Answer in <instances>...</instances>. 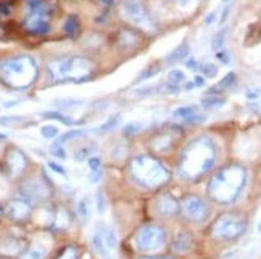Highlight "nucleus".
Instances as JSON below:
<instances>
[{
    "label": "nucleus",
    "instance_id": "32",
    "mask_svg": "<svg viewBox=\"0 0 261 259\" xmlns=\"http://www.w3.org/2000/svg\"><path fill=\"white\" fill-rule=\"evenodd\" d=\"M77 256H79L77 248L72 245H69V246H66V248L63 250V253L58 256V259H77Z\"/></svg>",
    "mask_w": 261,
    "mask_h": 259
},
{
    "label": "nucleus",
    "instance_id": "22",
    "mask_svg": "<svg viewBox=\"0 0 261 259\" xmlns=\"http://www.w3.org/2000/svg\"><path fill=\"white\" fill-rule=\"evenodd\" d=\"M173 146V139L170 134H162V136H159L152 141V148L157 151V152H165L168 151L170 148Z\"/></svg>",
    "mask_w": 261,
    "mask_h": 259
},
{
    "label": "nucleus",
    "instance_id": "6",
    "mask_svg": "<svg viewBox=\"0 0 261 259\" xmlns=\"http://www.w3.org/2000/svg\"><path fill=\"white\" fill-rule=\"evenodd\" d=\"M53 7L48 0H28V15L24 18V29L34 36H43L50 31Z\"/></svg>",
    "mask_w": 261,
    "mask_h": 259
},
{
    "label": "nucleus",
    "instance_id": "40",
    "mask_svg": "<svg viewBox=\"0 0 261 259\" xmlns=\"http://www.w3.org/2000/svg\"><path fill=\"white\" fill-rule=\"evenodd\" d=\"M10 13H11V7L5 2H0V19L10 16Z\"/></svg>",
    "mask_w": 261,
    "mask_h": 259
},
{
    "label": "nucleus",
    "instance_id": "29",
    "mask_svg": "<svg viewBox=\"0 0 261 259\" xmlns=\"http://www.w3.org/2000/svg\"><path fill=\"white\" fill-rule=\"evenodd\" d=\"M87 134V131L85 130H71V131H67V133H64L63 136H60V139L56 141V142H60V144H66L67 141H71V139H75V138H84Z\"/></svg>",
    "mask_w": 261,
    "mask_h": 259
},
{
    "label": "nucleus",
    "instance_id": "33",
    "mask_svg": "<svg viewBox=\"0 0 261 259\" xmlns=\"http://www.w3.org/2000/svg\"><path fill=\"white\" fill-rule=\"evenodd\" d=\"M226 34H228V29H221L217 36H215V40H213V48L215 50H220L223 45H224V37Z\"/></svg>",
    "mask_w": 261,
    "mask_h": 259
},
{
    "label": "nucleus",
    "instance_id": "26",
    "mask_svg": "<svg viewBox=\"0 0 261 259\" xmlns=\"http://www.w3.org/2000/svg\"><path fill=\"white\" fill-rule=\"evenodd\" d=\"M188 51H189V47L186 43H183V45H179V47L168 56L167 58V61L170 63V64H173V63H178V61H181V60H185L186 56H188Z\"/></svg>",
    "mask_w": 261,
    "mask_h": 259
},
{
    "label": "nucleus",
    "instance_id": "48",
    "mask_svg": "<svg viewBox=\"0 0 261 259\" xmlns=\"http://www.w3.org/2000/svg\"><path fill=\"white\" fill-rule=\"evenodd\" d=\"M223 2H229V0H223Z\"/></svg>",
    "mask_w": 261,
    "mask_h": 259
},
{
    "label": "nucleus",
    "instance_id": "10",
    "mask_svg": "<svg viewBox=\"0 0 261 259\" xmlns=\"http://www.w3.org/2000/svg\"><path fill=\"white\" fill-rule=\"evenodd\" d=\"M179 208L183 211V215L186 219L192 221V222H202L208 218V207L200 197L196 195H188L181 200Z\"/></svg>",
    "mask_w": 261,
    "mask_h": 259
},
{
    "label": "nucleus",
    "instance_id": "46",
    "mask_svg": "<svg viewBox=\"0 0 261 259\" xmlns=\"http://www.w3.org/2000/svg\"><path fill=\"white\" fill-rule=\"evenodd\" d=\"M258 232H261V221H259V224H258Z\"/></svg>",
    "mask_w": 261,
    "mask_h": 259
},
{
    "label": "nucleus",
    "instance_id": "11",
    "mask_svg": "<svg viewBox=\"0 0 261 259\" xmlns=\"http://www.w3.org/2000/svg\"><path fill=\"white\" fill-rule=\"evenodd\" d=\"M21 194L28 202H42L48 198L50 190L45 186V183L39 181V179H32V181H28L21 186Z\"/></svg>",
    "mask_w": 261,
    "mask_h": 259
},
{
    "label": "nucleus",
    "instance_id": "37",
    "mask_svg": "<svg viewBox=\"0 0 261 259\" xmlns=\"http://www.w3.org/2000/svg\"><path fill=\"white\" fill-rule=\"evenodd\" d=\"M92 151H93V148H84V149H81V151H77L75 152V160H85V159H90V155H92Z\"/></svg>",
    "mask_w": 261,
    "mask_h": 259
},
{
    "label": "nucleus",
    "instance_id": "47",
    "mask_svg": "<svg viewBox=\"0 0 261 259\" xmlns=\"http://www.w3.org/2000/svg\"><path fill=\"white\" fill-rule=\"evenodd\" d=\"M106 259H114V257H109V256H108V257H106Z\"/></svg>",
    "mask_w": 261,
    "mask_h": 259
},
{
    "label": "nucleus",
    "instance_id": "34",
    "mask_svg": "<svg viewBox=\"0 0 261 259\" xmlns=\"http://www.w3.org/2000/svg\"><path fill=\"white\" fill-rule=\"evenodd\" d=\"M117 122H119V116H114V117H111L106 123H103V125L99 127V133H106V131H109V130H112L116 125H117Z\"/></svg>",
    "mask_w": 261,
    "mask_h": 259
},
{
    "label": "nucleus",
    "instance_id": "8",
    "mask_svg": "<svg viewBox=\"0 0 261 259\" xmlns=\"http://www.w3.org/2000/svg\"><path fill=\"white\" fill-rule=\"evenodd\" d=\"M165 243V231L154 224L143 226L135 235V246L136 250L143 253H155Z\"/></svg>",
    "mask_w": 261,
    "mask_h": 259
},
{
    "label": "nucleus",
    "instance_id": "17",
    "mask_svg": "<svg viewBox=\"0 0 261 259\" xmlns=\"http://www.w3.org/2000/svg\"><path fill=\"white\" fill-rule=\"evenodd\" d=\"M191 246H192V237L188 232L178 234L175 237V240H173V243H172V248L176 253H186Z\"/></svg>",
    "mask_w": 261,
    "mask_h": 259
},
{
    "label": "nucleus",
    "instance_id": "2",
    "mask_svg": "<svg viewBox=\"0 0 261 259\" xmlns=\"http://www.w3.org/2000/svg\"><path fill=\"white\" fill-rule=\"evenodd\" d=\"M247 183V170L241 165H229L218 170L208 183V195L220 205H229L237 200Z\"/></svg>",
    "mask_w": 261,
    "mask_h": 259
},
{
    "label": "nucleus",
    "instance_id": "38",
    "mask_svg": "<svg viewBox=\"0 0 261 259\" xmlns=\"http://www.w3.org/2000/svg\"><path fill=\"white\" fill-rule=\"evenodd\" d=\"M45 117H47V119H58L63 123H66V125H71V123H74L71 119H66V116H61V114H58V112H47Z\"/></svg>",
    "mask_w": 261,
    "mask_h": 259
},
{
    "label": "nucleus",
    "instance_id": "31",
    "mask_svg": "<svg viewBox=\"0 0 261 259\" xmlns=\"http://www.w3.org/2000/svg\"><path fill=\"white\" fill-rule=\"evenodd\" d=\"M40 133H42V136H43V138L51 139V138H56V136H58V133H60V131H58V128L53 127V125H45V127H42Z\"/></svg>",
    "mask_w": 261,
    "mask_h": 259
},
{
    "label": "nucleus",
    "instance_id": "36",
    "mask_svg": "<svg viewBox=\"0 0 261 259\" xmlns=\"http://www.w3.org/2000/svg\"><path fill=\"white\" fill-rule=\"evenodd\" d=\"M50 151H51V154L55 155V157H58V159H66V151H64V148H63V144H60V142H55L51 148H50Z\"/></svg>",
    "mask_w": 261,
    "mask_h": 259
},
{
    "label": "nucleus",
    "instance_id": "20",
    "mask_svg": "<svg viewBox=\"0 0 261 259\" xmlns=\"http://www.w3.org/2000/svg\"><path fill=\"white\" fill-rule=\"evenodd\" d=\"M71 222V218H69V213H67L64 208H58L53 216V227L56 231H64L67 229V226H69Z\"/></svg>",
    "mask_w": 261,
    "mask_h": 259
},
{
    "label": "nucleus",
    "instance_id": "25",
    "mask_svg": "<svg viewBox=\"0 0 261 259\" xmlns=\"http://www.w3.org/2000/svg\"><path fill=\"white\" fill-rule=\"evenodd\" d=\"M224 106V99L218 96H208L202 99V107L207 110H217Z\"/></svg>",
    "mask_w": 261,
    "mask_h": 259
},
{
    "label": "nucleus",
    "instance_id": "43",
    "mask_svg": "<svg viewBox=\"0 0 261 259\" xmlns=\"http://www.w3.org/2000/svg\"><path fill=\"white\" fill-rule=\"evenodd\" d=\"M192 83H194V88L202 87L203 83H205V78H203V77H194V80H192Z\"/></svg>",
    "mask_w": 261,
    "mask_h": 259
},
{
    "label": "nucleus",
    "instance_id": "12",
    "mask_svg": "<svg viewBox=\"0 0 261 259\" xmlns=\"http://www.w3.org/2000/svg\"><path fill=\"white\" fill-rule=\"evenodd\" d=\"M5 162H7V168H8V173L11 178H18L19 175H22V171H24L28 166L26 155L18 148H11L7 151Z\"/></svg>",
    "mask_w": 261,
    "mask_h": 259
},
{
    "label": "nucleus",
    "instance_id": "3",
    "mask_svg": "<svg viewBox=\"0 0 261 259\" xmlns=\"http://www.w3.org/2000/svg\"><path fill=\"white\" fill-rule=\"evenodd\" d=\"M37 63L32 56L19 54L0 63V80L13 90H24L36 82Z\"/></svg>",
    "mask_w": 261,
    "mask_h": 259
},
{
    "label": "nucleus",
    "instance_id": "9",
    "mask_svg": "<svg viewBox=\"0 0 261 259\" xmlns=\"http://www.w3.org/2000/svg\"><path fill=\"white\" fill-rule=\"evenodd\" d=\"M122 15L136 27L149 32L155 31V21L141 0H125L122 4Z\"/></svg>",
    "mask_w": 261,
    "mask_h": 259
},
{
    "label": "nucleus",
    "instance_id": "5",
    "mask_svg": "<svg viewBox=\"0 0 261 259\" xmlns=\"http://www.w3.org/2000/svg\"><path fill=\"white\" fill-rule=\"evenodd\" d=\"M48 72L55 82H82L93 74V63L84 56H63L50 61Z\"/></svg>",
    "mask_w": 261,
    "mask_h": 259
},
{
    "label": "nucleus",
    "instance_id": "15",
    "mask_svg": "<svg viewBox=\"0 0 261 259\" xmlns=\"http://www.w3.org/2000/svg\"><path fill=\"white\" fill-rule=\"evenodd\" d=\"M155 207H157L159 215H162V216H175L176 213L181 210L179 204L170 194H162L161 197H159Z\"/></svg>",
    "mask_w": 261,
    "mask_h": 259
},
{
    "label": "nucleus",
    "instance_id": "13",
    "mask_svg": "<svg viewBox=\"0 0 261 259\" xmlns=\"http://www.w3.org/2000/svg\"><path fill=\"white\" fill-rule=\"evenodd\" d=\"M5 215L11 221H26L31 216V204L24 198H13L5 205Z\"/></svg>",
    "mask_w": 261,
    "mask_h": 259
},
{
    "label": "nucleus",
    "instance_id": "41",
    "mask_svg": "<svg viewBox=\"0 0 261 259\" xmlns=\"http://www.w3.org/2000/svg\"><path fill=\"white\" fill-rule=\"evenodd\" d=\"M50 168H51V170H53V171H56V173H60V175H63V176L66 175V171H64V168H63L61 165H56V163H53V162H51V163H50Z\"/></svg>",
    "mask_w": 261,
    "mask_h": 259
},
{
    "label": "nucleus",
    "instance_id": "21",
    "mask_svg": "<svg viewBox=\"0 0 261 259\" xmlns=\"http://www.w3.org/2000/svg\"><path fill=\"white\" fill-rule=\"evenodd\" d=\"M101 227V232H103V237H105V242H106V246L109 253L112 250H116V245H117V237H116V232L112 231L109 226H106V224H99Z\"/></svg>",
    "mask_w": 261,
    "mask_h": 259
},
{
    "label": "nucleus",
    "instance_id": "39",
    "mask_svg": "<svg viewBox=\"0 0 261 259\" xmlns=\"http://www.w3.org/2000/svg\"><path fill=\"white\" fill-rule=\"evenodd\" d=\"M138 130H140V123H128V125L123 128V134L130 136V134H135Z\"/></svg>",
    "mask_w": 261,
    "mask_h": 259
},
{
    "label": "nucleus",
    "instance_id": "16",
    "mask_svg": "<svg viewBox=\"0 0 261 259\" xmlns=\"http://www.w3.org/2000/svg\"><path fill=\"white\" fill-rule=\"evenodd\" d=\"M92 245L95 251L101 256V257H108L109 256V250L106 246V242H105V237H103V232H101V227L99 224L95 227L93 231V235H92Z\"/></svg>",
    "mask_w": 261,
    "mask_h": 259
},
{
    "label": "nucleus",
    "instance_id": "4",
    "mask_svg": "<svg viewBox=\"0 0 261 259\" xmlns=\"http://www.w3.org/2000/svg\"><path fill=\"white\" fill-rule=\"evenodd\" d=\"M130 175L136 181V184H140L146 189L162 187L170 181L168 168L162 162H159L157 159L149 155H140L132 159Z\"/></svg>",
    "mask_w": 261,
    "mask_h": 259
},
{
    "label": "nucleus",
    "instance_id": "27",
    "mask_svg": "<svg viewBox=\"0 0 261 259\" xmlns=\"http://www.w3.org/2000/svg\"><path fill=\"white\" fill-rule=\"evenodd\" d=\"M197 114V107L196 106H183V107H178L173 110V117L175 119H189L192 116Z\"/></svg>",
    "mask_w": 261,
    "mask_h": 259
},
{
    "label": "nucleus",
    "instance_id": "44",
    "mask_svg": "<svg viewBox=\"0 0 261 259\" xmlns=\"http://www.w3.org/2000/svg\"><path fill=\"white\" fill-rule=\"evenodd\" d=\"M101 4H105V5H112L114 4V0H99Z\"/></svg>",
    "mask_w": 261,
    "mask_h": 259
},
{
    "label": "nucleus",
    "instance_id": "14",
    "mask_svg": "<svg viewBox=\"0 0 261 259\" xmlns=\"http://www.w3.org/2000/svg\"><path fill=\"white\" fill-rule=\"evenodd\" d=\"M22 250H24V242L13 235H8L0 242V254L4 256H19L22 254Z\"/></svg>",
    "mask_w": 261,
    "mask_h": 259
},
{
    "label": "nucleus",
    "instance_id": "42",
    "mask_svg": "<svg viewBox=\"0 0 261 259\" xmlns=\"http://www.w3.org/2000/svg\"><path fill=\"white\" fill-rule=\"evenodd\" d=\"M96 204H98V210L99 211H103L105 210V202H103V194H98V197H96Z\"/></svg>",
    "mask_w": 261,
    "mask_h": 259
},
{
    "label": "nucleus",
    "instance_id": "18",
    "mask_svg": "<svg viewBox=\"0 0 261 259\" xmlns=\"http://www.w3.org/2000/svg\"><path fill=\"white\" fill-rule=\"evenodd\" d=\"M48 253V248L42 243H32L29 248L21 254L19 259H43Z\"/></svg>",
    "mask_w": 261,
    "mask_h": 259
},
{
    "label": "nucleus",
    "instance_id": "23",
    "mask_svg": "<svg viewBox=\"0 0 261 259\" xmlns=\"http://www.w3.org/2000/svg\"><path fill=\"white\" fill-rule=\"evenodd\" d=\"M88 168H90V179L92 183H96L101 176V160L99 157H90L88 159Z\"/></svg>",
    "mask_w": 261,
    "mask_h": 259
},
{
    "label": "nucleus",
    "instance_id": "24",
    "mask_svg": "<svg viewBox=\"0 0 261 259\" xmlns=\"http://www.w3.org/2000/svg\"><path fill=\"white\" fill-rule=\"evenodd\" d=\"M167 82H168V85L179 87L181 83L186 82V74L181 69H172L167 75Z\"/></svg>",
    "mask_w": 261,
    "mask_h": 259
},
{
    "label": "nucleus",
    "instance_id": "45",
    "mask_svg": "<svg viewBox=\"0 0 261 259\" xmlns=\"http://www.w3.org/2000/svg\"><path fill=\"white\" fill-rule=\"evenodd\" d=\"M141 259H170V257H141Z\"/></svg>",
    "mask_w": 261,
    "mask_h": 259
},
{
    "label": "nucleus",
    "instance_id": "1",
    "mask_svg": "<svg viewBox=\"0 0 261 259\" xmlns=\"http://www.w3.org/2000/svg\"><path fill=\"white\" fill-rule=\"evenodd\" d=\"M217 162V148L208 138L191 141L179 157L178 171L186 181L196 183L205 176Z\"/></svg>",
    "mask_w": 261,
    "mask_h": 259
},
{
    "label": "nucleus",
    "instance_id": "30",
    "mask_svg": "<svg viewBox=\"0 0 261 259\" xmlns=\"http://www.w3.org/2000/svg\"><path fill=\"white\" fill-rule=\"evenodd\" d=\"M236 83V74L234 72H229L228 75H224L223 77V80H220L218 82V85L217 87H215V88H231L232 85Z\"/></svg>",
    "mask_w": 261,
    "mask_h": 259
},
{
    "label": "nucleus",
    "instance_id": "7",
    "mask_svg": "<svg viewBox=\"0 0 261 259\" xmlns=\"http://www.w3.org/2000/svg\"><path fill=\"white\" fill-rule=\"evenodd\" d=\"M247 231V221L236 213L221 215L212 226V235L217 240H234Z\"/></svg>",
    "mask_w": 261,
    "mask_h": 259
},
{
    "label": "nucleus",
    "instance_id": "28",
    "mask_svg": "<svg viewBox=\"0 0 261 259\" xmlns=\"http://www.w3.org/2000/svg\"><path fill=\"white\" fill-rule=\"evenodd\" d=\"M79 29H81V24H79V19L75 16H69L64 24V31L69 37H75L79 34Z\"/></svg>",
    "mask_w": 261,
    "mask_h": 259
},
{
    "label": "nucleus",
    "instance_id": "35",
    "mask_svg": "<svg viewBox=\"0 0 261 259\" xmlns=\"http://www.w3.org/2000/svg\"><path fill=\"white\" fill-rule=\"evenodd\" d=\"M199 69L202 71V74L205 75V77H215V75H217V72H218L217 66H213V64H203V66L199 67Z\"/></svg>",
    "mask_w": 261,
    "mask_h": 259
},
{
    "label": "nucleus",
    "instance_id": "19",
    "mask_svg": "<svg viewBox=\"0 0 261 259\" xmlns=\"http://www.w3.org/2000/svg\"><path fill=\"white\" fill-rule=\"evenodd\" d=\"M75 211H77V216L81 221H87L92 215V197L90 195H84L81 200L77 202V207H75Z\"/></svg>",
    "mask_w": 261,
    "mask_h": 259
}]
</instances>
